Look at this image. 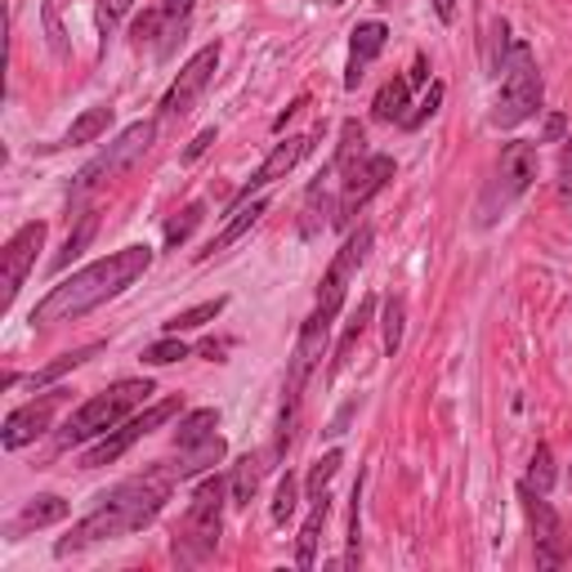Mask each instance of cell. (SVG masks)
I'll use <instances>...</instances> for the list:
<instances>
[{
  "label": "cell",
  "mask_w": 572,
  "mask_h": 572,
  "mask_svg": "<svg viewBox=\"0 0 572 572\" xmlns=\"http://www.w3.org/2000/svg\"><path fill=\"white\" fill-rule=\"evenodd\" d=\"M372 314H376V296H363L358 300V309H354V318L345 323V336H341V345H336V358H332V381L354 363V349L363 345V336H367V327H372Z\"/></svg>",
  "instance_id": "obj_19"
},
{
  "label": "cell",
  "mask_w": 572,
  "mask_h": 572,
  "mask_svg": "<svg viewBox=\"0 0 572 572\" xmlns=\"http://www.w3.org/2000/svg\"><path fill=\"white\" fill-rule=\"evenodd\" d=\"M46 28H50V46H55V55H63V50H68V41H63V28H59L55 6H46Z\"/></svg>",
  "instance_id": "obj_44"
},
{
  "label": "cell",
  "mask_w": 572,
  "mask_h": 572,
  "mask_svg": "<svg viewBox=\"0 0 572 572\" xmlns=\"http://www.w3.org/2000/svg\"><path fill=\"white\" fill-rule=\"evenodd\" d=\"M349 37H354V41H349L345 86H349V90H358V81H363V72H367V63H372V59L385 50V41H389V28H385V23H376V19H367V23H358Z\"/></svg>",
  "instance_id": "obj_16"
},
{
  "label": "cell",
  "mask_w": 572,
  "mask_h": 572,
  "mask_svg": "<svg viewBox=\"0 0 572 572\" xmlns=\"http://www.w3.org/2000/svg\"><path fill=\"white\" fill-rule=\"evenodd\" d=\"M536 166H541V157H536V144H527V139H514V144H505L501 148V157H496V170H492V179H487V188H483V201H479V224L487 228V224H496L527 188H532V179H536Z\"/></svg>",
  "instance_id": "obj_6"
},
{
  "label": "cell",
  "mask_w": 572,
  "mask_h": 572,
  "mask_svg": "<svg viewBox=\"0 0 572 572\" xmlns=\"http://www.w3.org/2000/svg\"><path fill=\"white\" fill-rule=\"evenodd\" d=\"M179 398H161V403H152V407H144L139 416H126L117 430H108L95 447H86V456H81V470H99V465H112V461H121L139 438H148L152 430H161L170 416H179Z\"/></svg>",
  "instance_id": "obj_8"
},
{
  "label": "cell",
  "mask_w": 572,
  "mask_h": 572,
  "mask_svg": "<svg viewBox=\"0 0 572 572\" xmlns=\"http://www.w3.org/2000/svg\"><path fill=\"white\" fill-rule=\"evenodd\" d=\"M193 19V0H161V37H157V59H170L175 46L184 41Z\"/></svg>",
  "instance_id": "obj_20"
},
{
  "label": "cell",
  "mask_w": 572,
  "mask_h": 572,
  "mask_svg": "<svg viewBox=\"0 0 572 572\" xmlns=\"http://www.w3.org/2000/svg\"><path fill=\"white\" fill-rule=\"evenodd\" d=\"M438 103H443V81H434V86H430V95L416 103V112H407V117H403V130H416V126H425V121L438 112Z\"/></svg>",
  "instance_id": "obj_38"
},
{
  "label": "cell",
  "mask_w": 572,
  "mask_h": 572,
  "mask_svg": "<svg viewBox=\"0 0 572 572\" xmlns=\"http://www.w3.org/2000/svg\"><path fill=\"white\" fill-rule=\"evenodd\" d=\"M179 358H188V345H184L179 336H170V332H166V341H157V345L144 349V363H148V367H170V363H179Z\"/></svg>",
  "instance_id": "obj_35"
},
{
  "label": "cell",
  "mask_w": 572,
  "mask_h": 572,
  "mask_svg": "<svg viewBox=\"0 0 572 572\" xmlns=\"http://www.w3.org/2000/svg\"><path fill=\"white\" fill-rule=\"evenodd\" d=\"M367 157H372V152H367V135H363V126H358V121H345V130H341V152H336V175H341V179H345V175H354Z\"/></svg>",
  "instance_id": "obj_24"
},
{
  "label": "cell",
  "mask_w": 572,
  "mask_h": 572,
  "mask_svg": "<svg viewBox=\"0 0 572 572\" xmlns=\"http://www.w3.org/2000/svg\"><path fill=\"white\" fill-rule=\"evenodd\" d=\"M108 126H112V108L108 103H99V108H86L77 121H72V130H68V139L63 144H95L99 135H108Z\"/></svg>",
  "instance_id": "obj_25"
},
{
  "label": "cell",
  "mask_w": 572,
  "mask_h": 572,
  "mask_svg": "<svg viewBox=\"0 0 572 572\" xmlns=\"http://www.w3.org/2000/svg\"><path fill=\"white\" fill-rule=\"evenodd\" d=\"M341 465H345V456H341V452H327L323 461H314V470H309V479H305V492H309V501L327 492V483L341 474Z\"/></svg>",
  "instance_id": "obj_34"
},
{
  "label": "cell",
  "mask_w": 572,
  "mask_h": 572,
  "mask_svg": "<svg viewBox=\"0 0 572 572\" xmlns=\"http://www.w3.org/2000/svg\"><path fill=\"white\" fill-rule=\"evenodd\" d=\"M68 501L63 496H55V492H46V496H32L28 505H23V514L14 519V527L19 532H32V527H50V523H63L68 519Z\"/></svg>",
  "instance_id": "obj_22"
},
{
  "label": "cell",
  "mask_w": 572,
  "mask_h": 572,
  "mask_svg": "<svg viewBox=\"0 0 572 572\" xmlns=\"http://www.w3.org/2000/svg\"><path fill=\"white\" fill-rule=\"evenodd\" d=\"M215 430H219V412H215V407H197V412H188V416L179 421L175 447H188V443H197V438H206V434H215Z\"/></svg>",
  "instance_id": "obj_30"
},
{
  "label": "cell",
  "mask_w": 572,
  "mask_h": 572,
  "mask_svg": "<svg viewBox=\"0 0 572 572\" xmlns=\"http://www.w3.org/2000/svg\"><path fill=\"white\" fill-rule=\"evenodd\" d=\"M519 501H523V514H527V527H532V545H536V568H563L568 563V550H572V536L559 519V510L545 501V492L519 483Z\"/></svg>",
  "instance_id": "obj_10"
},
{
  "label": "cell",
  "mask_w": 572,
  "mask_h": 572,
  "mask_svg": "<svg viewBox=\"0 0 572 572\" xmlns=\"http://www.w3.org/2000/svg\"><path fill=\"white\" fill-rule=\"evenodd\" d=\"M563 135H568V117H563V112H550V117H545V130H541V139H545V144H559Z\"/></svg>",
  "instance_id": "obj_42"
},
{
  "label": "cell",
  "mask_w": 572,
  "mask_h": 572,
  "mask_svg": "<svg viewBox=\"0 0 572 572\" xmlns=\"http://www.w3.org/2000/svg\"><path fill=\"white\" fill-rule=\"evenodd\" d=\"M148 268H152V246H121V250L77 268L72 277H63L59 286L46 292V300L32 309V327H59V323H77V318L95 314L99 305L117 300L126 286H135Z\"/></svg>",
  "instance_id": "obj_1"
},
{
  "label": "cell",
  "mask_w": 572,
  "mask_h": 572,
  "mask_svg": "<svg viewBox=\"0 0 572 572\" xmlns=\"http://www.w3.org/2000/svg\"><path fill=\"white\" fill-rule=\"evenodd\" d=\"M224 496H228V483L219 474L197 487V496H193V505H188V514L170 541V554L179 568H197L215 554L219 532H224Z\"/></svg>",
  "instance_id": "obj_4"
},
{
  "label": "cell",
  "mask_w": 572,
  "mask_h": 572,
  "mask_svg": "<svg viewBox=\"0 0 572 572\" xmlns=\"http://www.w3.org/2000/svg\"><path fill=\"white\" fill-rule=\"evenodd\" d=\"M336 206H341V201H332L327 175H318V184H314V188H309V197H305L300 233H305V237H318V233H323V224H336Z\"/></svg>",
  "instance_id": "obj_21"
},
{
  "label": "cell",
  "mask_w": 572,
  "mask_h": 572,
  "mask_svg": "<svg viewBox=\"0 0 572 572\" xmlns=\"http://www.w3.org/2000/svg\"><path fill=\"white\" fill-rule=\"evenodd\" d=\"M152 394H157V389H152V381H117L112 389H103V394L86 398V403L68 416V425H63L59 443H63V447H77V443L103 438V434H108V430H117L135 407H144Z\"/></svg>",
  "instance_id": "obj_3"
},
{
  "label": "cell",
  "mask_w": 572,
  "mask_h": 572,
  "mask_svg": "<svg viewBox=\"0 0 572 572\" xmlns=\"http://www.w3.org/2000/svg\"><path fill=\"white\" fill-rule=\"evenodd\" d=\"M372 228L363 224L358 233H349L345 237V246L336 250V259H332V268L323 273V286H318V305H314V318H323L327 327L336 323V314L345 309V296H349V282H354V273L363 268V259H367V250H372Z\"/></svg>",
  "instance_id": "obj_9"
},
{
  "label": "cell",
  "mask_w": 572,
  "mask_h": 572,
  "mask_svg": "<svg viewBox=\"0 0 572 572\" xmlns=\"http://www.w3.org/2000/svg\"><path fill=\"white\" fill-rule=\"evenodd\" d=\"M398 349H403V300L389 296L385 300V354L394 358Z\"/></svg>",
  "instance_id": "obj_37"
},
{
  "label": "cell",
  "mask_w": 572,
  "mask_h": 572,
  "mask_svg": "<svg viewBox=\"0 0 572 572\" xmlns=\"http://www.w3.org/2000/svg\"><path fill=\"white\" fill-rule=\"evenodd\" d=\"M332 6H345V0H332Z\"/></svg>",
  "instance_id": "obj_46"
},
{
  "label": "cell",
  "mask_w": 572,
  "mask_h": 572,
  "mask_svg": "<svg viewBox=\"0 0 572 572\" xmlns=\"http://www.w3.org/2000/svg\"><path fill=\"white\" fill-rule=\"evenodd\" d=\"M130 6H135V0H99V28H103V37L130 14Z\"/></svg>",
  "instance_id": "obj_39"
},
{
  "label": "cell",
  "mask_w": 572,
  "mask_h": 572,
  "mask_svg": "<svg viewBox=\"0 0 572 572\" xmlns=\"http://www.w3.org/2000/svg\"><path fill=\"white\" fill-rule=\"evenodd\" d=\"M219 41H210V46H201L184 68H179V77H175V86L166 90V99H161V117H184V112H193V103L201 99V90L215 81V68H219Z\"/></svg>",
  "instance_id": "obj_11"
},
{
  "label": "cell",
  "mask_w": 572,
  "mask_h": 572,
  "mask_svg": "<svg viewBox=\"0 0 572 572\" xmlns=\"http://www.w3.org/2000/svg\"><path fill=\"white\" fill-rule=\"evenodd\" d=\"M210 144H215V126H210V130H201V135H197V139L184 148V166H193V161H197V157H201Z\"/></svg>",
  "instance_id": "obj_43"
},
{
  "label": "cell",
  "mask_w": 572,
  "mask_h": 572,
  "mask_svg": "<svg viewBox=\"0 0 572 572\" xmlns=\"http://www.w3.org/2000/svg\"><path fill=\"white\" fill-rule=\"evenodd\" d=\"M327 514H332V496L323 492V496H314L309 519H305V527H300V545H296V563H300V568H314V554H318V536H323V527H327Z\"/></svg>",
  "instance_id": "obj_23"
},
{
  "label": "cell",
  "mask_w": 572,
  "mask_h": 572,
  "mask_svg": "<svg viewBox=\"0 0 572 572\" xmlns=\"http://www.w3.org/2000/svg\"><path fill=\"white\" fill-rule=\"evenodd\" d=\"M314 152V135H296V139H286V144H277L264 161H259V170L250 175V184L241 188V201L250 197V193H259V188H268V184H277V179H286V175H292L305 157Z\"/></svg>",
  "instance_id": "obj_15"
},
{
  "label": "cell",
  "mask_w": 572,
  "mask_h": 572,
  "mask_svg": "<svg viewBox=\"0 0 572 572\" xmlns=\"http://www.w3.org/2000/svg\"><path fill=\"white\" fill-rule=\"evenodd\" d=\"M394 170H398V166H394V157L372 152V157H367V161H363L354 175H345V179H341V206H336V224L345 228V224H349V219H354V215H358V210H363V206H367V201H372V197H376V193H381V188L394 179Z\"/></svg>",
  "instance_id": "obj_12"
},
{
  "label": "cell",
  "mask_w": 572,
  "mask_h": 572,
  "mask_svg": "<svg viewBox=\"0 0 572 572\" xmlns=\"http://www.w3.org/2000/svg\"><path fill=\"white\" fill-rule=\"evenodd\" d=\"M201 215H206V206H201V201H188V206L166 224V250H179V246L193 237V228L201 224Z\"/></svg>",
  "instance_id": "obj_31"
},
{
  "label": "cell",
  "mask_w": 572,
  "mask_h": 572,
  "mask_svg": "<svg viewBox=\"0 0 572 572\" xmlns=\"http://www.w3.org/2000/svg\"><path fill=\"white\" fill-rule=\"evenodd\" d=\"M152 139H157V121H135V126H126L90 166L77 170V179H72V201H86V197L99 193L108 179H117L121 170H130V166L152 148Z\"/></svg>",
  "instance_id": "obj_7"
},
{
  "label": "cell",
  "mask_w": 572,
  "mask_h": 572,
  "mask_svg": "<svg viewBox=\"0 0 572 572\" xmlns=\"http://www.w3.org/2000/svg\"><path fill=\"white\" fill-rule=\"evenodd\" d=\"M95 354H103V345H86V349H72V354H59L50 367H41L37 376H32V389H46V385H55L59 376H68V372H77V367H86Z\"/></svg>",
  "instance_id": "obj_26"
},
{
  "label": "cell",
  "mask_w": 572,
  "mask_h": 572,
  "mask_svg": "<svg viewBox=\"0 0 572 572\" xmlns=\"http://www.w3.org/2000/svg\"><path fill=\"white\" fill-rule=\"evenodd\" d=\"M268 210V197H246V201H237L233 210H228V224L206 241V250L197 255V259H210V255H219V250H228L233 241H241L255 224H259V215Z\"/></svg>",
  "instance_id": "obj_17"
},
{
  "label": "cell",
  "mask_w": 572,
  "mask_h": 572,
  "mask_svg": "<svg viewBox=\"0 0 572 572\" xmlns=\"http://www.w3.org/2000/svg\"><path fill=\"white\" fill-rule=\"evenodd\" d=\"M532 112H541V72H536V59L523 41L510 46L505 55V68H501V90H496V103H492V126L510 130L519 121H527Z\"/></svg>",
  "instance_id": "obj_5"
},
{
  "label": "cell",
  "mask_w": 572,
  "mask_h": 572,
  "mask_svg": "<svg viewBox=\"0 0 572 572\" xmlns=\"http://www.w3.org/2000/svg\"><path fill=\"white\" fill-rule=\"evenodd\" d=\"M434 14H438L443 23H452V19H456V0H434Z\"/></svg>",
  "instance_id": "obj_45"
},
{
  "label": "cell",
  "mask_w": 572,
  "mask_h": 572,
  "mask_svg": "<svg viewBox=\"0 0 572 572\" xmlns=\"http://www.w3.org/2000/svg\"><path fill=\"white\" fill-rule=\"evenodd\" d=\"M95 233H99V215H81L77 233H72V237L63 241V250L55 255V268H68V264H72V259H77V255L90 246V237H95Z\"/></svg>",
  "instance_id": "obj_32"
},
{
  "label": "cell",
  "mask_w": 572,
  "mask_h": 572,
  "mask_svg": "<svg viewBox=\"0 0 572 572\" xmlns=\"http://www.w3.org/2000/svg\"><path fill=\"white\" fill-rule=\"evenodd\" d=\"M523 483L536 487V492H550V487H554V456H550L545 443L532 452V465H527V479H523Z\"/></svg>",
  "instance_id": "obj_36"
},
{
  "label": "cell",
  "mask_w": 572,
  "mask_h": 572,
  "mask_svg": "<svg viewBox=\"0 0 572 572\" xmlns=\"http://www.w3.org/2000/svg\"><path fill=\"white\" fill-rule=\"evenodd\" d=\"M41 246H46V224L32 219V224H23V228L6 241V250H0V264H6V296H0V305H6V309H10L14 296L23 292V282H28V273H32Z\"/></svg>",
  "instance_id": "obj_14"
},
{
  "label": "cell",
  "mask_w": 572,
  "mask_h": 572,
  "mask_svg": "<svg viewBox=\"0 0 572 572\" xmlns=\"http://www.w3.org/2000/svg\"><path fill=\"white\" fill-rule=\"evenodd\" d=\"M170 483H175V470H148V474H135V479L117 483L112 492L99 496V505L86 519L72 523V532L55 545V554L68 559V554H81L99 541H117V536H130V532L148 527L161 514V505L170 496Z\"/></svg>",
  "instance_id": "obj_2"
},
{
  "label": "cell",
  "mask_w": 572,
  "mask_h": 572,
  "mask_svg": "<svg viewBox=\"0 0 572 572\" xmlns=\"http://www.w3.org/2000/svg\"><path fill=\"white\" fill-rule=\"evenodd\" d=\"M407 95H412V81L407 77H398V81H389L381 95H376V103H372V112H376V121H403L407 112Z\"/></svg>",
  "instance_id": "obj_28"
},
{
  "label": "cell",
  "mask_w": 572,
  "mask_h": 572,
  "mask_svg": "<svg viewBox=\"0 0 572 572\" xmlns=\"http://www.w3.org/2000/svg\"><path fill=\"white\" fill-rule=\"evenodd\" d=\"M255 487H259V461H255V456H241V461L233 465V479H228V496H233V505H237V510H246V505H250V496H255Z\"/></svg>",
  "instance_id": "obj_29"
},
{
  "label": "cell",
  "mask_w": 572,
  "mask_h": 572,
  "mask_svg": "<svg viewBox=\"0 0 572 572\" xmlns=\"http://www.w3.org/2000/svg\"><path fill=\"white\" fill-rule=\"evenodd\" d=\"M296 505H300V479L296 474H282V483H277V492H273V523H286L296 514Z\"/></svg>",
  "instance_id": "obj_33"
},
{
  "label": "cell",
  "mask_w": 572,
  "mask_h": 572,
  "mask_svg": "<svg viewBox=\"0 0 572 572\" xmlns=\"http://www.w3.org/2000/svg\"><path fill=\"white\" fill-rule=\"evenodd\" d=\"M224 456H228V443H224L219 434H206V438H197V443L179 447V465H175V479H197V474L215 470Z\"/></svg>",
  "instance_id": "obj_18"
},
{
  "label": "cell",
  "mask_w": 572,
  "mask_h": 572,
  "mask_svg": "<svg viewBox=\"0 0 572 572\" xmlns=\"http://www.w3.org/2000/svg\"><path fill=\"white\" fill-rule=\"evenodd\" d=\"M130 32H135V41H139V46L157 41V37H161V6H157V10H148V14H144L135 28H130Z\"/></svg>",
  "instance_id": "obj_40"
},
{
  "label": "cell",
  "mask_w": 572,
  "mask_h": 572,
  "mask_svg": "<svg viewBox=\"0 0 572 572\" xmlns=\"http://www.w3.org/2000/svg\"><path fill=\"white\" fill-rule=\"evenodd\" d=\"M559 201H572V139L559 157Z\"/></svg>",
  "instance_id": "obj_41"
},
{
  "label": "cell",
  "mask_w": 572,
  "mask_h": 572,
  "mask_svg": "<svg viewBox=\"0 0 572 572\" xmlns=\"http://www.w3.org/2000/svg\"><path fill=\"white\" fill-rule=\"evenodd\" d=\"M224 309H228V300H224V296H215V300H201V305H193V309L175 314V318L166 323V332H170V336H179V332H197V327L215 323V318H219Z\"/></svg>",
  "instance_id": "obj_27"
},
{
  "label": "cell",
  "mask_w": 572,
  "mask_h": 572,
  "mask_svg": "<svg viewBox=\"0 0 572 572\" xmlns=\"http://www.w3.org/2000/svg\"><path fill=\"white\" fill-rule=\"evenodd\" d=\"M63 398H68L63 389H50V394H41V398L14 407V412L6 416V430H0V443H6V452H19V447L37 443V438L55 425V412L63 407Z\"/></svg>",
  "instance_id": "obj_13"
}]
</instances>
